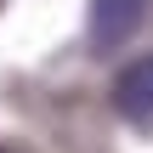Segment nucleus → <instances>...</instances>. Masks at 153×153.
<instances>
[{"label": "nucleus", "instance_id": "1", "mask_svg": "<svg viewBox=\"0 0 153 153\" xmlns=\"http://www.w3.org/2000/svg\"><path fill=\"white\" fill-rule=\"evenodd\" d=\"M142 23H148V0H91V45L97 51H119Z\"/></svg>", "mask_w": 153, "mask_h": 153}, {"label": "nucleus", "instance_id": "2", "mask_svg": "<svg viewBox=\"0 0 153 153\" xmlns=\"http://www.w3.org/2000/svg\"><path fill=\"white\" fill-rule=\"evenodd\" d=\"M114 108L131 114V119H148L153 114V51L119 68V79H114Z\"/></svg>", "mask_w": 153, "mask_h": 153}]
</instances>
